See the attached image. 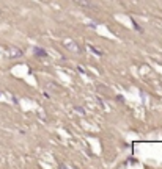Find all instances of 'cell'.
Masks as SVG:
<instances>
[{
  "label": "cell",
  "instance_id": "cell-2",
  "mask_svg": "<svg viewBox=\"0 0 162 169\" xmlns=\"http://www.w3.org/2000/svg\"><path fill=\"white\" fill-rule=\"evenodd\" d=\"M8 53H10V58H17V56L22 55V50L16 49V47H10V49H8Z\"/></svg>",
  "mask_w": 162,
  "mask_h": 169
},
{
  "label": "cell",
  "instance_id": "cell-4",
  "mask_svg": "<svg viewBox=\"0 0 162 169\" xmlns=\"http://www.w3.org/2000/svg\"><path fill=\"white\" fill-rule=\"evenodd\" d=\"M66 47H68V49H73L74 52H79V50H80L79 47H76V44H74V42H66Z\"/></svg>",
  "mask_w": 162,
  "mask_h": 169
},
{
  "label": "cell",
  "instance_id": "cell-3",
  "mask_svg": "<svg viewBox=\"0 0 162 169\" xmlns=\"http://www.w3.org/2000/svg\"><path fill=\"white\" fill-rule=\"evenodd\" d=\"M33 52H35V55H36V56H46V50L40 49V47H35Z\"/></svg>",
  "mask_w": 162,
  "mask_h": 169
},
{
  "label": "cell",
  "instance_id": "cell-1",
  "mask_svg": "<svg viewBox=\"0 0 162 169\" xmlns=\"http://www.w3.org/2000/svg\"><path fill=\"white\" fill-rule=\"evenodd\" d=\"M74 2L80 6V8H87V9H95V5L90 0H74Z\"/></svg>",
  "mask_w": 162,
  "mask_h": 169
}]
</instances>
